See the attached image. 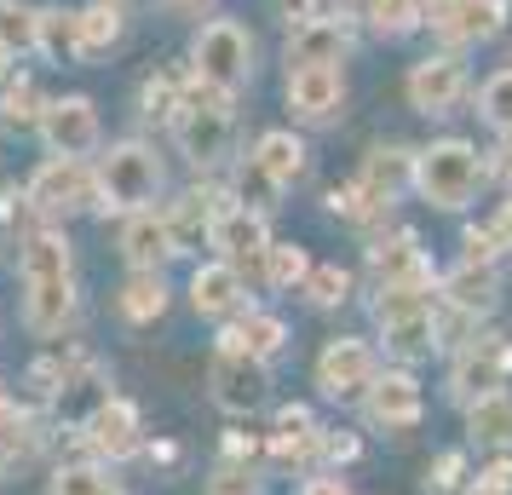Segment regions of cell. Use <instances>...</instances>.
I'll return each instance as SVG.
<instances>
[{"mask_svg":"<svg viewBox=\"0 0 512 495\" xmlns=\"http://www.w3.org/2000/svg\"><path fill=\"white\" fill-rule=\"evenodd\" d=\"M18 277H24V323L41 340L70 329L75 317V265H70V236L58 225H35L18 242Z\"/></svg>","mask_w":512,"mask_h":495,"instance_id":"1","label":"cell"},{"mask_svg":"<svg viewBox=\"0 0 512 495\" xmlns=\"http://www.w3.org/2000/svg\"><path fill=\"white\" fill-rule=\"evenodd\" d=\"M374 323H380V340L386 352L415 363V357H432L438 352V294L432 283H397V288H380L374 300Z\"/></svg>","mask_w":512,"mask_h":495,"instance_id":"2","label":"cell"},{"mask_svg":"<svg viewBox=\"0 0 512 495\" xmlns=\"http://www.w3.org/2000/svg\"><path fill=\"white\" fill-rule=\"evenodd\" d=\"M236 98L213 93L202 87L196 75L185 81V98H179V110H173V133H179V150L190 156V167H219L231 156V133H236Z\"/></svg>","mask_w":512,"mask_h":495,"instance_id":"3","label":"cell"},{"mask_svg":"<svg viewBox=\"0 0 512 495\" xmlns=\"http://www.w3.org/2000/svg\"><path fill=\"white\" fill-rule=\"evenodd\" d=\"M93 185H98V202H93L98 213H139L162 190V156L139 139L110 144L93 167Z\"/></svg>","mask_w":512,"mask_h":495,"instance_id":"4","label":"cell"},{"mask_svg":"<svg viewBox=\"0 0 512 495\" xmlns=\"http://www.w3.org/2000/svg\"><path fill=\"white\" fill-rule=\"evenodd\" d=\"M190 75L213 87V93L236 98L248 81H254V35L236 24V18H213V24L196 29L190 41Z\"/></svg>","mask_w":512,"mask_h":495,"instance_id":"5","label":"cell"},{"mask_svg":"<svg viewBox=\"0 0 512 495\" xmlns=\"http://www.w3.org/2000/svg\"><path fill=\"white\" fill-rule=\"evenodd\" d=\"M478 185H484V162H478V150L466 139H438L415 156V190L432 208L443 213L466 208L478 196Z\"/></svg>","mask_w":512,"mask_h":495,"instance_id":"6","label":"cell"},{"mask_svg":"<svg viewBox=\"0 0 512 495\" xmlns=\"http://www.w3.org/2000/svg\"><path fill=\"white\" fill-rule=\"evenodd\" d=\"M24 190H29V202H35L41 219H70V213H81V208H93L98 202L93 167L75 162V156H47Z\"/></svg>","mask_w":512,"mask_h":495,"instance_id":"7","label":"cell"},{"mask_svg":"<svg viewBox=\"0 0 512 495\" xmlns=\"http://www.w3.org/2000/svg\"><path fill=\"white\" fill-rule=\"evenodd\" d=\"M507 375H512V340L507 334H478V340H466V352L455 357L449 392L461 403H472V398H489V392H507Z\"/></svg>","mask_w":512,"mask_h":495,"instance_id":"8","label":"cell"},{"mask_svg":"<svg viewBox=\"0 0 512 495\" xmlns=\"http://www.w3.org/2000/svg\"><path fill=\"white\" fill-rule=\"evenodd\" d=\"M420 24H432L443 47H478L507 29V0H432Z\"/></svg>","mask_w":512,"mask_h":495,"instance_id":"9","label":"cell"},{"mask_svg":"<svg viewBox=\"0 0 512 495\" xmlns=\"http://www.w3.org/2000/svg\"><path fill=\"white\" fill-rule=\"evenodd\" d=\"M41 139H47L52 156H75V162H87L98 144H104V121H98L93 98H52L47 110H41Z\"/></svg>","mask_w":512,"mask_h":495,"instance_id":"10","label":"cell"},{"mask_svg":"<svg viewBox=\"0 0 512 495\" xmlns=\"http://www.w3.org/2000/svg\"><path fill=\"white\" fill-rule=\"evenodd\" d=\"M374 375H380V357H374L369 340H328L323 357H317V386H323V398H357V392H369Z\"/></svg>","mask_w":512,"mask_h":495,"instance_id":"11","label":"cell"},{"mask_svg":"<svg viewBox=\"0 0 512 495\" xmlns=\"http://www.w3.org/2000/svg\"><path fill=\"white\" fill-rule=\"evenodd\" d=\"M403 93H409V104H415L420 116H449L466 93V64L455 52L420 58L415 70H409V81H403Z\"/></svg>","mask_w":512,"mask_h":495,"instance_id":"12","label":"cell"},{"mask_svg":"<svg viewBox=\"0 0 512 495\" xmlns=\"http://www.w3.org/2000/svg\"><path fill=\"white\" fill-rule=\"evenodd\" d=\"M208 386H213V403L225 409V415H248V409H259L265 403V363H254V357L242 352H213L208 363Z\"/></svg>","mask_w":512,"mask_h":495,"instance_id":"13","label":"cell"},{"mask_svg":"<svg viewBox=\"0 0 512 495\" xmlns=\"http://www.w3.org/2000/svg\"><path fill=\"white\" fill-rule=\"evenodd\" d=\"M265 455H271V467H282V472L311 467V461L323 455V426L311 421V409H305V403H282V409H277L271 438H265Z\"/></svg>","mask_w":512,"mask_h":495,"instance_id":"14","label":"cell"},{"mask_svg":"<svg viewBox=\"0 0 512 495\" xmlns=\"http://www.w3.org/2000/svg\"><path fill=\"white\" fill-rule=\"evenodd\" d=\"M288 110L300 121H334L346 110V75L334 64H311V70H288Z\"/></svg>","mask_w":512,"mask_h":495,"instance_id":"15","label":"cell"},{"mask_svg":"<svg viewBox=\"0 0 512 495\" xmlns=\"http://www.w3.org/2000/svg\"><path fill=\"white\" fill-rule=\"evenodd\" d=\"M363 415H369V426L409 432V426L426 415V398H420L415 375H403V369H392V375H374V386L363 392Z\"/></svg>","mask_w":512,"mask_h":495,"instance_id":"16","label":"cell"},{"mask_svg":"<svg viewBox=\"0 0 512 495\" xmlns=\"http://www.w3.org/2000/svg\"><path fill=\"white\" fill-rule=\"evenodd\" d=\"M81 432H87L93 455H104V461H127V455H139V449H144V421H139V409H133L127 398H116V392L98 403V415L81 426Z\"/></svg>","mask_w":512,"mask_h":495,"instance_id":"17","label":"cell"},{"mask_svg":"<svg viewBox=\"0 0 512 495\" xmlns=\"http://www.w3.org/2000/svg\"><path fill=\"white\" fill-rule=\"evenodd\" d=\"M208 242L219 248V260H225V265H248V260H265L271 231H265V213L225 202V208H219V219H213V236H208Z\"/></svg>","mask_w":512,"mask_h":495,"instance_id":"18","label":"cell"},{"mask_svg":"<svg viewBox=\"0 0 512 495\" xmlns=\"http://www.w3.org/2000/svg\"><path fill=\"white\" fill-rule=\"evenodd\" d=\"M369 277L380 288H397V283H438L432 277V260L420 254V236L415 231H397L386 242L369 248Z\"/></svg>","mask_w":512,"mask_h":495,"instance_id":"19","label":"cell"},{"mask_svg":"<svg viewBox=\"0 0 512 495\" xmlns=\"http://www.w3.org/2000/svg\"><path fill=\"white\" fill-rule=\"evenodd\" d=\"M242 300H248V288H242V271L236 265H225V260L196 265V277H190V306H196V317H213V323L242 317Z\"/></svg>","mask_w":512,"mask_h":495,"instance_id":"20","label":"cell"},{"mask_svg":"<svg viewBox=\"0 0 512 495\" xmlns=\"http://www.w3.org/2000/svg\"><path fill=\"white\" fill-rule=\"evenodd\" d=\"M351 58V29L340 18H311L288 35V70H311V64H346Z\"/></svg>","mask_w":512,"mask_h":495,"instance_id":"21","label":"cell"},{"mask_svg":"<svg viewBox=\"0 0 512 495\" xmlns=\"http://www.w3.org/2000/svg\"><path fill=\"white\" fill-rule=\"evenodd\" d=\"M219 208H225V196L219 190H185L179 202H167V236H173V248L179 254H196L202 242L213 236V219H219Z\"/></svg>","mask_w":512,"mask_h":495,"instance_id":"22","label":"cell"},{"mask_svg":"<svg viewBox=\"0 0 512 495\" xmlns=\"http://www.w3.org/2000/svg\"><path fill=\"white\" fill-rule=\"evenodd\" d=\"M110 398V386H104V369H98L93 357H81V363H75L70 375H64V386H58V392H52V415H58V421L64 426H87L98 415V403Z\"/></svg>","mask_w":512,"mask_h":495,"instance_id":"23","label":"cell"},{"mask_svg":"<svg viewBox=\"0 0 512 495\" xmlns=\"http://www.w3.org/2000/svg\"><path fill=\"white\" fill-rule=\"evenodd\" d=\"M357 185L369 190L374 202H386V208H392L403 190H415V150H403V144H374L369 156H363Z\"/></svg>","mask_w":512,"mask_h":495,"instance_id":"24","label":"cell"},{"mask_svg":"<svg viewBox=\"0 0 512 495\" xmlns=\"http://www.w3.org/2000/svg\"><path fill=\"white\" fill-rule=\"evenodd\" d=\"M121 254L133 271H162V260H173L179 248H173V236H167V219L156 208H139L127 213V225H121Z\"/></svg>","mask_w":512,"mask_h":495,"instance_id":"25","label":"cell"},{"mask_svg":"<svg viewBox=\"0 0 512 495\" xmlns=\"http://www.w3.org/2000/svg\"><path fill=\"white\" fill-rule=\"evenodd\" d=\"M282 346H288V329L271 311H248V317H236L231 329L219 334V352H242V357H254V363H271Z\"/></svg>","mask_w":512,"mask_h":495,"instance_id":"26","label":"cell"},{"mask_svg":"<svg viewBox=\"0 0 512 495\" xmlns=\"http://www.w3.org/2000/svg\"><path fill=\"white\" fill-rule=\"evenodd\" d=\"M495 294H501V277H495V265H472L466 260L461 271H449L443 277V300L466 317H478V311H495Z\"/></svg>","mask_w":512,"mask_h":495,"instance_id":"27","label":"cell"},{"mask_svg":"<svg viewBox=\"0 0 512 495\" xmlns=\"http://www.w3.org/2000/svg\"><path fill=\"white\" fill-rule=\"evenodd\" d=\"M466 432L489 449H507L512 444V392H489V398L466 403Z\"/></svg>","mask_w":512,"mask_h":495,"instance_id":"28","label":"cell"},{"mask_svg":"<svg viewBox=\"0 0 512 495\" xmlns=\"http://www.w3.org/2000/svg\"><path fill=\"white\" fill-rule=\"evenodd\" d=\"M121 41V6L98 0L87 12H75V58H104Z\"/></svg>","mask_w":512,"mask_h":495,"instance_id":"29","label":"cell"},{"mask_svg":"<svg viewBox=\"0 0 512 495\" xmlns=\"http://www.w3.org/2000/svg\"><path fill=\"white\" fill-rule=\"evenodd\" d=\"M254 162L265 167V173H271V179H277L282 190H288V185H294V179L305 173V144L294 139L288 127H271V133H265V139L254 144Z\"/></svg>","mask_w":512,"mask_h":495,"instance_id":"30","label":"cell"},{"mask_svg":"<svg viewBox=\"0 0 512 495\" xmlns=\"http://www.w3.org/2000/svg\"><path fill=\"white\" fill-rule=\"evenodd\" d=\"M116 306L127 323H156L167 311V283H162V271H133L127 283H121L116 294Z\"/></svg>","mask_w":512,"mask_h":495,"instance_id":"31","label":"cell"},{"mask_svg":"<svg viewBox=\"0 0 512 495\" xmlns=\"http://www.w3.org/2000/svg\"><path fill=\"white\" fill-rule=\"evenodd\" d=\"M41 110H47V98L35 87V75L0 81V127H41Z\"/></svg>","mask_w":512,"mask_h":495,"instance_id":"32","label":"cell"},{"mask_svg":"<svg viewBox=\"0 0 512 495\" xmlns=\"http://www.w3.org/2000/svg\"><path fill=\"white\" fill-rule=\"evenodd\" d=\"M0 52H6V58L41 52V12H29L18 0H0Z\"/></svg>","mask_w":512,"mask_h":495,"instance_id":"33","label":"cell"},{"mask_svg":"<svg viewBox=\"0 0 512 495\" xmlns=\"http://www.w3.org/2000/svg\"><path fill=\"white\" fill-rule=\"evenodd\" d=\"M231 202H236V208H254V213H271V208L282 202V185H277V179H271V173H265V167L254 162V156H248V162H242V173H236Z\"/></svg>","mask_w":512,"mask_h":495,"instance_id":"34","label":"cell"},{"mask_svg":"<svg viewBox=\"0 0 512 495\" xmlns=\"http://www.w3.org/2000/svg\"><path fill=\"white\" fill-rule=\"evenodd\" d=\"M305 271H311V254H305L300 242H271L265 248V283L271 288H300Z\"/></svg>","mask_w":512,"mask_h":495,"instance_id":"35","label":"cell"},{"mask_svg":"<svg viewBox=\"0 0 512 495\" xmlns=\"http://www.w3.org/2000/svg\"><path fill=\"white\" fill-rule=\"evenodd\" d=\"M52 495H121V484L104 467L81 461V467H58L52 472Z\"/></svg>","mask_w":512,"mask_h":495,"instance_id":"36","label":"cell"},{"mask_svg":"<svg viewBox=\"0 0 512 495\" xmlns=\"http://www.w3.org/2000/svg\"><path fill=\"white\" fill-rule=\"evenodd\" d=\"M363 18H369L380 35H409V29H420L426 6H420V0H369Z\"/></svg>","mask_w":512,"mask_h":495,"instance_id":"37","label":"cell"},{"mask_svg":"<svg viewBox=\"0 0 512 495\" xmlns=\"http://www.w3.org/2000/svg\"><path fill=\"white\" fill-rule=\"evenodd\" d=\"M300 294L311 300V306L334 311V306L351 294V277L340 271V265H311V271H305V283H300Z\"/></svg>","mask_w":512,"mask_h":495,"instance_id":"38","label":"cell"},{"mask_svg":"<svg viewBox=\"0 0 512 495\" xmlns=\"http://www.w3.org/2000/svg\"><path fill=\"white\" fill-rule=\"evenodd\" d=\"M328 213H340V219H351V225H369V219H380V213H386V202H374L369 190L351 179V185L328 190Z\"/></svg>","mask_w":512,"mask_h":495,"instance_id":"39","label":"cell"},{"mask_svg":"<svg viewBox=\"0 0 512 495\" xmlns=\"http://www.w3.org/2000/svg\"><path fill=\"white\" fill-rule=\"evenodd\" d=\"M179 98H185V81L162 70V75H150V81H144L139 104H144V116H156V121H173V110H179Z\"/></svg>","mask_w":512,"mask_h":495,"instance_id":"40","label":"cell"},{"mask_svg":"<svg viewBox=\"0 0 512 495\" xmlns=\"http://www.w3.org/2000/svg\"><path fill=\"white\" fill-rule=\"evenodd\" d=\"M478 116H484L489 127H501V133L512 127V70H501V75H489L484 81V93H478Z\"/></svg>","mask_w":512,"mask_h":495,"instance_id":"41","label":"cell"},{"mask_svg":"<svg viewBox=\"0 0 512 495\" xmlns=\"http://www.w3.org/2000/svg\"><path fill=\"white\" fill-rule=\"evenodd\" d=\"M461 484H466V455L461 449L438 455V467L426 472V495H461Z\"/></svg>","mask_w":512,"mask_h":495,"instance_id":"42","label":"cell"},{"mask_svg":"<svg viewBox=\"0 0 512 495\" xmlns=\"http://www.w3.org/2000/svg\"><path fill=\"white\" fill-rule=\"evenodd\" d=\"M29 219H35V202H29V190H6V196H0V231L24 242V236L35 231Z\"/></svg>","mask_w":512,"mask_h":495,"instance_id":"43","label":"cell"},{"mask_svg":"<svg viewBox=\"0 0 512 495\" xmlns=\"http://www.w3.org/2000/svg\"><path fill=\"white\" fill-rule=\"evenodd\" d=\"M41 52H70L75 58V12H41Z\"/></svg>","mask_w":512,"mask_h":495,"instance_id":"44","label":"cell"},{"mask_svg":"<svg viewBox=\"0 0 512 495\" xmlns=\"http://www.w3.org/2000/svg\"><path fill=\"white\" fill-rule=\"evenodd\" d=\"M208 495H259L254 467H236V461H225V467L208 478Z\"/></svg>","mask_w":512,"mask_h":495,"instance_id":"45","label":"cell"},{"mask_svg":"<svg viewBox=\"0 0 512 495\" xmlns=\"http://www.w3.org/2000/svg\"><path fill=\"white\" fill-rule=\"evenodd\" d=\"M501 248H507V242H501L495 225H484V231L472 225V231H466V260H472V265H495V260H501Z\"/></svg>","mask_w":512,"mask_h":495,"instance_id":"46","label":"cell"},{"mask_svg":"<svg viewBox=\"0 0 512 495\" xmlns=\"http://www.w3.org/2000/svg\"><path fill=\"white\" fill-rule=\"evenodd\" d=\"M472 495H512V455L489 461V467L472 478Z\"/></svg>","mask_w":512,"mask_h":495,"instance_id":"47","label":"cell"},{"mask_svg":"<svg viewBox=\"0 0 512 495\" xmlns=\"http://www.w3.org/2000/svg\"><path fill=\"white\" fill-rule=\"evenodd\" d=\"M277 12L288 18V29H300V24L317 18V0H277Z\"/></svg>","mask_w":512,"mask_h":495,"instance_id":"48","label":"cell"},{"mask_svg":"<svg viewBox=\"0 0 512 495\" xmlns=\"http://www.w3.org/2000/svg\"><path fill=\"white\" fill-rule=\"evenodd\" d=\"M300 495H351V490H346V478H328L323 472V478H305Z\"/></svg>","mask_w":512,"mask_h":495,"instance_id":"49","label":"cell"},{"mask_svg":"<svg viewBox=\"0 0 512 495\" xmlns=\"http://www.w3.org/2000/svg\"><path fill=\"white\" fill-rule=\"evenodd\" d=\"M495 173H501V179L512 185V127L501 133V144H495Z\"/></svg>","mask_w":512,"mask_h":495,"instance_id":"50","label":"cell"},{"mask_svg":"<svg viewBox=\"0 0 512 495\" xmlns=\"http://www.w3.org/2000/svg\"><path fill=\"white\" fill-rule=\"evenodd\" d=\"M12 426H18V409H12V398H6V392H0V438H6Z\"/></svg>","mask_w":512,"mask_h":495,"instance_id":"51","label":"cell"},{"mask_svg":"<svg viewBox=\"0 0 512 495\" xmlns=\"http://www.w3.org/2000/svg\"><path fill=\"white\" fill-rule=\"evenodd\" d=\"M495 231H501V242L512 248V202H501V213H495Z\"/></svg>","mask_w":512,"mask_h":495,"instance_id":"52","label":"cell"},{"mask_svg":"<svg viewBox=\"0 0 512 495\" xmlns=\"http://www.w3.org/2000/svg\"><path fill=\"white\" fill-rule=\"evenodd\" d=\"M173 6H179V12H202V6H208V0H173Z\"/></svg>","mask_w":512,"mask_h":495,"instance_id":"53","label":"cell"},{"mask_svg":"<svg viewBox=\"0 0 512 495\" xmlns=\"http://www.w3.org/2000/svg\"><path fill=\"white\" fill-rule=\"evenodd\" d=\"M6 64H12V58H6V52H0V81H6Z\"/></svg>","mask_w":512,"mask_h":495,"instance_id":"54","label":"cell"},{"mask_svg":"<svg viewBox=\"0 0 512 495\" xmlns=\"http://www.w3.org/2000/svg\"><path fill=\"white\" fill-rule=\"evenodd\" d=\"M110 6H116V0H110Z\"/></svg>","mask_w":512,"mask_h":495,"instance_id":"55","label":"cell"}]
</instances>
